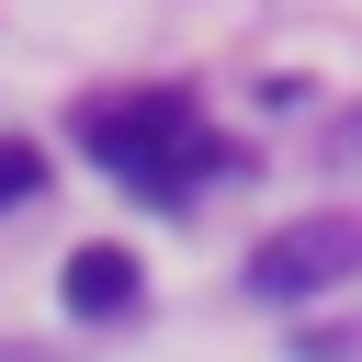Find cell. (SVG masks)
<instances>
[{
	"label": "cell",
	"mask_w": 362,
	"mask_h": 362,
	"mask_svg": "<svg viewBox=\"0 0 362 362\" xmlns=\"http://www.w3.org/2000/svg\"><path fill=\"white\" fill-rule=\"evenodd\" d=\"M339 283H362V215H294V226H272L249 249V294L260 305H317Z\"/></svg>",
	"instance_id": "2"
},
{
	"label": "cell",
	"mask_w": 362,
	"mask_h": 362,
	"mask_svg": "<svg viewBox=\"0 0 362 362\" xmlns=\"http://www.w3.org/2000/svg\"><path fill=\"white\" fill-rule=\"evenodd\" d=\"M68 317H136V260L124 249H79L68 260Z\"/></svg>",
	"instance_id": "3"
},
{
	"label": "cell",
	"mask_w": 362,
	"mask_h": 362,
	"mask_svg": "<svg viewBox=\"0 0 362 362\" xmlns=\"http://www.w3.org/2000/svg\"><path fill=\"white\" fill-rule=\"evenodd\" d=\"M79 147L124 181V192H147V204H181L204 170H226V147L204 136V113L181 102V90H124V102H79Z\"/></svg>",
	"instance_id": "1"
},
{
	"label": "cell",
	"mask_w": 362,
	"mask_h": 362,
	"mask_svg": "<svg viewBox=\"0 0 362 362\" xmlns=\"http://www.w3.org/2000/svg\"><path fill=\"white\" fill-rule=\"evenodd\" d=\"M339 158H362V113H351V124H339Z\"/></svg>",
	"instance_id": "5"
},
{
	"label": "cell",
	"mask_w": 362,
	"mask_h": 362,
	"mask_svg": "<svg viewBox=\"0 0 362 362\" xmlns=\"http://www.w3.org/2000/svg\"><path fill=\"white\" fill-rule=\"evenodd\" d=\"M34 192H45V158H34L23 136H0V215H11V204H34Z\"/></svg>",
	"instance_id": "4"
},
{
	"label": "cell",
	"mask_w": 362,
	"mask_h": 362,
	"mask_svg": "<svg viewBox=\"0 0 362 362\" xmlns=\"http://www.w3.org/2000/svg\"><path fill=\"white\" fill-rule=\"evenodd\" d=\"M11 362H34V351H11Z\"/></svg>",
	"instance_id": "6"
}]
</instances>
